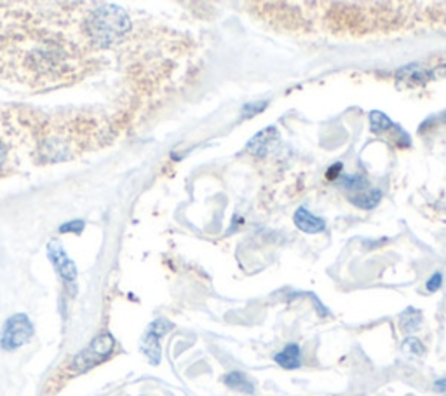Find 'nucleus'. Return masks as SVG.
Returning a JSON list of instances; mask_svg holds the SVG:
<instances>
[{
    "mask_svg": "<svg viewBox=\"0 0 446 396\" xmlns=\"http://www.w3.org/2000/svg\"><path fill=\"white\" fill-rule=\"evenodd\" d=\"M131 20L122 9L103 6L93 9L84 20V34L98 46H110L119 42L129 32Z\"/></svg>",
    "mask_w": 446,
    "mask_h": 396,
    "instance_id": "1",
    "label": "nucleus"
},
{
    "mask_svg": "<svg viewBox=\"0 0 446 396\" xmlns=\"http://www.w3.org/2000/svg\"><path fill=\"white\" fill-rule=\"evenodd\" d=\"M113 347H115V339L112 337V333H100L98 337H94L93 342L86 349L80 351L74 360H72V370H75V372H86V370H91L93 366L100 365V363H103L112 357Z\"/></svg>",
    "mask_w": 446,
    "mask_h": 396,
    "instance_id": "2",
    "label": "nucleus"
},
{
    "mask_svg": "<svg viewBox=\"0 0 446 396\" xmlns=\"http://www.w3.org/2000/svg\"><path fill=\"white\" fill-rule=\"evenodd\" d=\"M34 335V325L27 314L20 313L11 316L4 325L0 333V347L6 351L20 349L21 346L28 344V340Z\"/></svg>",
    "mask_w": 446,
    "mask_h": 396,
    "instance_id": "3",
    "label": "nucleus"
},
{
    "mask_svg": "<svg viewBox=\"0 0 446 396\" xmlns=\"http://www.w3.org/2000/svg\"><path fill=\"white\" fill-rule=\"evenodd\" d=\"M18 120L7 112H0V175L14 163L18 140Z\"/></svg>",
    "mask_w": 446,
    "mask_h": 396,
    "instance_id": "4",
    "label": "nucleus"
},
{
    "mask_svg": "<svg viewBox=\"0 0 446 396\" xmlns=\"http://www.w3.org/2000/svg\"><path fill=\"white\" fill-rule=\"evenodd\" d=\"M370 131L373 135H380L383 137L386 135L390 142H394L397 147H408L409 140L404 131H401L400 126L393 123L386 113L378 112V110H373L370 113Z\"/></svg>",
    "mask_w": 446,
    "mask_h": 396,
    "instance_id": "5",
    "label": "nucleus"
},
{
    "mask_svg": "<svg viewBox=\"0 0 446 396\" xmlns=\"http://www.w3.org/2000/svg\"><path fill=\"white\" fill-rule=\"evenodd\" d=\"M171 328H173V325L167 320H155L148 326L147 333H145L141 349H144V353L147 354L148 360L153 365H157L160 361V337L166 335Z\"/></svg>",
    "mask_w": 446,
    "mask_h": 396,
    "instance_id": "6",
    "label": "nucleus"
},
{
    "mask_svg": "<svg viewBox=\"0 0 446 396\" xmlns=\"http://www.w3.org/2000/svg\"><path fill=\"white\" fill-rule=\"evenodd\" d=\"M49 256L51 260H53L54 267H56V271L60 273V276L63 278L65 281H68V283H74L75 278H77V269L74 266V262L70 260V256L67 255V252L61 248L60 243H49Z\"/></svg>",
    "mask_w": 446,
    "mask_h": 396,
    "instance_id": "7",
    "label": "nucleus"
},
{
    "mask_svg": "<svg viewBox=\"0 0 446 396\" xmlns=\"http://www.w3.org/2000/svg\"><path fill=\"white\" fill-rule=\"evenodd\" d=\"M277 140H279V133H277L276 128H265V130H262L260 133H257L250 142H248L246 150L250 154H253V156L263 157L277 144Z\"/></svg>",
    "mask_w": 446,
    "mask_h": 396,
    "instance_id": "8",
    "label": "nucleus"
},
{
    "mask_svg": "<svg viewBox=\"0 0 446 396\" xmlns=\"http://www.w3.org/2000/svg\"><path fill=\"white\" fill-rule=\"evenodd\" d=\"M293 222L295 225L298 227L302 233L307 234H317V233H323L326 229V222L324 218H319V216L312 215L305 206H300L293 215Z\"/></svg>",
    "mask_w": 446,
    "mask_h": 396,
    "instance_id": "9",
    "label": "nucleus"
},
{
    "mask_svg": "<svg viewBox=\"0 0 446 396\" xmlns=\"http://www.w3.org/2000/svg\"><path fill=\"white\" fill-rule=\"evenodd\" d=\"M274 361L286 370H297L302 366V349H300L298 344H288L283 351L274 354Z\"/></svg>",
    "mask_w": 446,
    "mask_h": 396,
    "instance_id": "10",
    "label": "nucleus"
},
{
    "mask_svg": "<svg viewBox=\"0 0 446 396\" xmlns=\"http://www.w3.org/2000/svg\"><path fill=\"white\" fill-rule=\"evenodd\" d=\"M223 384H225L227 388H230V390L239 391V393H244V395L255 393L253 380H250V377L244 376L243 372H237V370L223 376Z\"/></svg>",
    "mask_w": 446,
    "mask_h": 396,
    "instance_id": "11",
    "label": "nucleus"
},
{
    "mask_svg": "<svg viewBox=\"0 0 446 396\" xmlns=\"http://www.w3.org/2000/svg\"><path fill=\"white\" fill-rule=\"evenodd\" d=\"M422 325V313L415 307H408L400 316V326L404 333H413Z\"/></svg>",
    "mask_w": 446,
    "mask_h": 396,
    "instance_id": "12",
    "label": "nucleus"
},
{
    "mask_svg": "<svg viewBox=\"0 0 446 396\" xmlns=\"http://www.w3.org/2000/svg\"><path fill=\"white\" fill-rule=\"evenodd\" d=\"M380 199H382V190L380 189L363 190V192H359L357 196L350 197V201H352L357 208H363V210H371V208H375L376 204L380 203Z\"/></svg>",
    "mask_w": 446,
    "mask_h": 396,
    "instance_id": "13",
    "label": "nucleus"
},
{
    "mask_svg": "<svg viewBox=\"0 0 446 396\" xmlns=\"http://www.w3.org/2000/svg\"><path fill=\"white\" fill-rule=\"evenodd\" d=\"M401 347H403L404 353L413 354V357H422V354L426 353V346H423L419 339H415V337H408V339H404L403 346Z\"/></svg>",
    "mask_w": 446,
    "mask_h": 396,
    "instance_id": "14",
    "label": "nucleus"
},
{
    "mask_svg": "<svg viewBox=\"0 0 446 396\" xmlns=\"http://www.w3.org/2000/svg\"><path fill=\"white\" fill-rule=\"evenodd\" d=\"M342 183L343 187H347L349 190H356L357 194L363 192V190L368 187V182L364 180L363 177H359V175H350V177H345Z\"/></svg>",
    "mask_w": 446,
    "mask_h": 396,
    "instance_id": "15",
    "label": "nucleus"
},
{
    "mask_svg": "<svg viewBox=\"0 0 446 396\" xmlns=\"http://www.w3.org/2000/svg\"><path fill=\"white\" fill-rule=\"evenodd\" d=\"M269 101H260V104H251V105H244L243 109V119H250V117H255L257 113L263 112L267 109Z\"/></svg>",
    "mask_w": 446,
    "mask_h": 396,
    "instance_id": "16",
    "label": "nucleus"
},
{
    "mask_svg": "<svg viewBox=\"0 0 446 396\" xmlns=\"http://www.w3.org/2000/svg\"><path fill=\"white\" fill-rule=\"evenodd\" d=\"M441 287H443V274L440 273V271H438V273H434L433 276L429 278V280H427V283H426V288H427V292H438V290H440Z\"/></svg>",
    "mask_w": 446,
    "mask_h": 396,
    "instance_id": "17",
    "label": "nucleus"
},
{
    "mask_svg": "<svg viewBox=\"0 0 446 396\" xmlns=\"http://www.w3.org/2000/svg\"><path fill=\"white\" fill-rule=\"evenodd\" d=\"M342 170H343L342 163H336L335 166H331L330 170L326 171V178H328V180H335L336 177H342V175H340V173H342Z\"/></svg>",
    "mask_w": 446,
    "mask_h": 396,
    "instance_id": "18",
    "label": "nucleus"
},
{
    "mask_svg": "<svg viewBox=\"0 0 446 396\" xmlns=\"http://www.w3.org/2000/svg\"><path fill=\"white\" fill-rule=\"evenodd\" d=\"M74 230V233H80V230L84 229V223L80 222V220H77V222H72V223H67V225L61 227V230Z\"/></svg>",
    "mask_w": 446,
    "mask_h": 396,
    "instance_id": "19",
    "label": "nucleus"
},
{
    "mask_svg": "<svg viewBox=\"0 0 446 396\" xmlns=\"http://www.w3.org/2000/svg\"><path fill=\"white\" fill-rule=\"evenodd\" d=\"M434 390L440 391V393H446V377H443V379H438L436 383H434Z\"/></svg>",
    "mask_w": 446,
    "mask_h": 396,
    "instance_id": "20",
    "label": "nucleus"
},
{
    "mask_svg": "<svg viewBox=\"0 0 446 396\" xmlns=\"http://www.w3.org/2000/svg\"><path fill=\"white\" fill-rule=\"evenodd\" d=\"M443 119H445V120H446V112H445V113H443Z\"/></svg>",
    "mask_w": 446,
    "mask_h": 396,
    "instance_id": "21",
    "label": "nucleus"
}]
</instances>
